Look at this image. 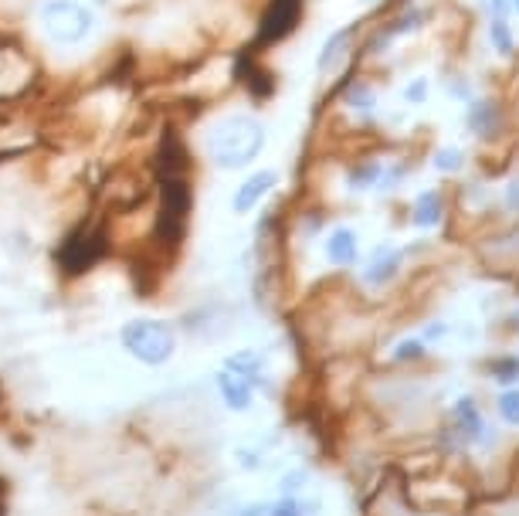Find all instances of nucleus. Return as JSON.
<instances>
[{
  "label": "nucleus",
  "mask_w": 519,
  "mask_h": 516,
  "mask_svg": "<svg viewBox=\"0 0 519 516\" xmlns=\"http://www.w3.org/2000/svg\"><path fill=\"white\" fill-rule=\"evenodd\" d=\"M275 184H279V174H275V170H262V174L245 177V184H241L235 191V201H231V208H235L238 214L252 211L255 204H262V197L272 194Z\"/></svg>",
  "instance_id": "1a4fd4ad"
},
{
  "label": "nucleus",
  "mask_w": 519,
  "mask_h": 516,
  "mask_svg": "<svg viewBox=\"0 0 519 516\" xmlns=\"http://www.w3.org/2000/svg\"><path fill=\"white\" fill-rule=\"evenodd\" d=\"M499 415L509 425H519V387H506L503 394H499Z\"/></svg>",
  "instance_id": "aec40b11"
},
{
  "label": "nucleus",
  "mask_w": 519,
  "mask_h": 516,
  "mask_svg": "<svg viewBox=\"0 0 519 516\" xmlns=\"http://www.w3.org/2000/svg\"><path fill=\"white\" fill-rule=\"evenodd\" d=\"M190 204H194V194H190L187 177L160 180V208H157V221H153V238L163 248H177L184 242Z\"/></svg>",
  "instance_id": "f03ea898"
},
{
  "label": "nucleus",
  "mask_w": 519,
  "mask_h": 516,
  "mask_svg": "<svg viewBox=\"0 0 519 516\" xmlns=\"http://www.w3.org/2000/svg\"><path fill=\"white\" fill-rule=\"evenodd\" d=\"M509 201H513V208H519V180L509 184Z\"/></svg>",
  "instance_id": "a878e982"
},
{
  "label": "nucleus",
  "mask_w": 519,
  "mask_h": 516,
  "mask_svg": "<svg viewBox=\"0 0 519 516\" xmlns=\"http://www.w3.org/2000/svg\"><path fill=\"white\" fill-rule=\"evenodd\" d=\"M441 218H445V204H441L438 191H425L414 201V211H411L414 228H435Z\"/></svg>",
  "instance_id": "4468645a"
},
{
  "label": "nucleus",
  "mask_w": 519,
  "mask_h": 516,
  "mask_svg": "<svg viewBox=\"0 0 519 516\" xmlns=\"http://www.w3.org/2000/svg\"><path fill=\"white\" fill-rule=\"evenodd\" d=\"M452 432L458 442H479L486 438V418L479 411V401L475 398H458L452 404Z\"/></svg>",
  "instance_id": "6e6552de"
},
{
  "label": "nucleus",
  "mask_w": 519,
  "mask_h": 516,
  "mask_svg": "<svg viewBox=\"0 0 519 516\" xmlns=\"http://www.w3.org/2000/svg\"><path fill=\"white\" fill-rule=\"evenodd\" d=\"M346 106L357 109V113H370V109L377 106L374 89H370L367 82H353L350 89H346Z\"/></svg>",
  "instance_id": "f3484780"
},
{
  "label": "nucleus",
  "mask_w": 519,
  "mask_h": 516,
  "mask_svg": "<svg viewBox=\"0 0 519 516\" xmlns=\"http://www.w3.org/2000/svg\"><path fill=\"white\" fill-rule=\"evenodd\" d=\"M41 24H45L48 38L58 45H75L92 31V14L75 0H48L41 11Z\"/></svg>",
  "instance_id": "39448f33"
},
{
  "label": "nucleus",
  "mask_w": 519,
  "mask_h": 516,
  "mask_svg": "<svg viewBox=\"0 0 519 516\" xmlns=\"http://www.w3.org/2000/svg\"><path fill=\"white\" fill-rule=\"evenodd\" d=\"M401 258L404 255L397 252V248L380 245L374 258L367 262V269H363V282H367V286H387V282L397 275V269H401Z\"/></svg>",
  "instance_id": "9d476101"
},
{
  "label": "nucleus",
  "mask_w": 519,
  "mask_h": 516,
  "mask_svg": "<svg viewBox=\"0 0 519 516\" xmlns=\"http://www.w3.org/2000/svg\"><path fill=\"white\" fill-rule=\"evenodd\" d=\"M190 167V153L184 140L167 126L157 143V180H173V177H187Z\"/></svg>",
  "instance_id": "0eeeda50"
},
{
  "label": "nucleus",
  "mask_w": 519,
  "mask_h": 516,
  "mask_svg": "<svg viewBox=\"0 0 519 516\" xmlns=\"http://www.w3.org/2000/svg\"><path fill=\"white\" fill-rule=\"evenodd\" d=\"M391 357L397 364H408V360H421L425 357V340H401L397 347L391 350Z\"/></svg>",
  "instance_id": "4be33fe9"
},
{
  "label": "nucleus",
  "mask_w": 519,
  "mask_h": 516,
  "mask_svg": "<svg viewBox=\"0 0 519 516\" xmlns=\"http://www.w3.org/2000/svg\"><path fill=\"white\" fill-rule=\"evenodd\" d=\"M516 11H519V0H516Z\"/></svg>",
  "instance_id": "c756f323"
},
{
  "label": "nucleus",
  "mask_w": 519,
  "mask_h": 516,
  "mask_svg": "<svg viewBox=\"0 0 519 516\" xmlns=\"http://www.w3.org/2000/svg\"><path fill=\"white\" fill-rule=\"evenodd\" d=\"M489 374L496 377V381L503 384V387H513L519 381V357H499V360H492Z\"/></svg>",
  "instance_id": "a211bd4d"
},
{
  "label": "nucleus",
  "mask_w": 519,
  "mask_h": 516,
  "mask_svg": "<svg viewBox=\"0 0 519 516\" xmlns=\"http://www.w3.org/2000/svg\"><path fill=\"white\" fill-rule=\"evenodd\" d=\"M326 258L333 265H353L360 258V242H357V231L353 228H336L326 242Z\"/></svg>",
  "instance_id": "ddd939ff"
},
{
  "label": "nucleus",
  "mask_w": 519,
  "mask_h": 516,
  "mask_svg": "<svg viewBox=\"0 0 519 516\" xmlns=\"http://www.w3.org/2000/svg\"><path fill=\"white\" fill-rule=\"evenodd\" d=\"M380 177V163H363L360 170H353L350 187H374Z\"/></svg>",
  "instance_id": "5701e85b"
},
{
  "label": "nucleus",
  "mask_w": 519,
  "mask_h": 516,
  "mask_svg": "<svg viewBox=\"0 0 519 516\" xmlns=\"http://www.w3.org/2000/svg\"><path fill=\"white\" fill-rule=\"evenodd\" d=\"M462 163H465V157L458 146H445V150L435 153V167L441 170V174H455V170H462Z\"/></svg>",
  "instance_id": "412c9836"
},
{
  "label": "nucleus",
  "mask_w": 519,
  "mask_h": 516,
  "mask_svg": "<svg viewBox=\"0 0 519 516\" xmlns=\"http://www.w3.org/2000/svg\"><path fill=\"white\" fill-rule=\"evenodd\" d=\"M353 31H357V28L350 24V28H340V31H333L330 38H326V45L319 48V72H333L336 58H343V51L350 48Z\"/></svg>",
  "instance_id": "2eb2a0df"
},
{
  "label": "nucleus",
  "mask_w": 519,
  "mask_h": 516,
  "mask_svg": "<svg viewBox=\"0 0 519 516\" xmlns=\"http://www.w3.org/2000/svg\"><path fill=\"white\" fill-rule=\"evenodd\" d=\"M492 45H496L499 55L513 51V28H509L506 17H492Z\"/></svg>",
  "instance_id": "6ab92c4d"
},
{
  "label": "nucleus",
  "mask_w": 519,
  "mask_h": 516,
  "mask_svg": "<svg viewBox=\"0 0 519 516\" xmlns=\"http://www.w3.org/2000/svg\"><path fill=\"white\" fill-rule=\"evenodd\" d=\"M0 404H4V391H0Z\"/></svg>",
  "instance_id": "c85d7f7f"
},
{
  "label": "nucleus",
  "mask_w": 519,
  "mask_h": 516,
  "mask_svg": "<svg viewBox=\"0 0 519 516\" xmlns=\"http://www.w3.org/2000/svg\"><path fill=\"white\" fill-rule=\"evenodd\" d=\"M7 493V483H4V479H0V496H4Z\"/></svg>",
  "instance_id": "cd10ccee"
},
{
  "label": "nucleus",
  "mask_w": 519,
  "mask_h": 516,
  "mask_svg": "<svg viewBox=\"0 0 519 516\" xmlns=\"http://www.w3.org/2000/svg\"><path fill=\"white\" fill-rule=\"evenodd\" d=\"M302 21V0H268V7L262 11V24H258L255 45L258 48H272L279 45L285 34H292Z\"/></svg>",
  "instance_id": "423d86ee"
},
{
  "label": "nucleus",
  "mask_w": 519,
  "mask_h": 516,
  "mask_svg": "<svg viewBox=\"0 0 519 516\" xmlns=\"http://www.w3.org/2000/svg\"><path fill=\"white\" fill-rule=\"evenodd\" d=\"M404 99L414 102V106H418V102H425L428 99V79H414L408 89H404Z\"/></svg>",
  "instance_id": "393cba45"
},
{
  "label": "nucleus",
  "mask_w": 519,
  "mask_h": 516,
  "mask_svg": "<svg viewBox=\"0 0 519 516\" xmlns=\"http://www.w3.org/2000/svg\"><path fill=\"white\" fill-rule=\"evenodd\" d=\"M224 371H235L241 377H248L252 384H262V357L252 354V350H241V354L224 360Z\"/></svg>",
  "instance_id": "dca6fc26"
},
{
  "label": "nucleus",
  "mask_w": 519,
  "mask_h": 516,
  "mask_svg": "<svg viewBox=\"0 0 519 516\" xmlns=\"http://www.w3.org/2000/svg\"><path fill=\"white\" fill-rule=\"evenodd\" d=\"M207 143H211V157L218 167L238 170V167H248V163L258 157V150H262L265 143V133L252 116H228L211 129Z\"/></svg>",
  "instance_id": "f257e3e1"
},
{
  "label": "nucleus",
  "mask_w": 519,
  "mask_h": 516,
  "mask_svg": "<svg viewBox=\"0 0 519 516\" xmlns=\"http://www.w3.org/2000/svg\"><path fill=\"white\" fill-rule=\"evenodd\" d=\"M218 387H221L224 404H228L231 411L252 408V387H255V384L248 381V377H241V374H235V371H221Z\"/></svg>",
  "instance_id": "f8f14e48"
},
{
  "label": "nucleus",
  "mask_w": 519,
  "mask_h": 516,
  "mask_svg": "<svg viewBox=\"0 0 519 516\" xmlns=\"http://www.w3.org/2000/svg\"><path fill=\"white\" fill-rule=\"evenodd\" d=\"M0 516H7V503H4V496H0Z\"/></svg>",
  "instance_id": "bb28decb"
},
{
  "label": "nucleus",
  "mask_w": 519,
  "mask_h": 516,
  "mask_svg": "<svg viewBox=\"0 0 519 516\" xmlns=\"http://www.w3.org/2000/svg\"><path fill=\"white\" fill-rule=\"evenodd\" d=\"M268 516H302V503L296 500V496H282L279 503H272Z\"/></svg>",
  "instance_id": "b1692460"
},
{
  "label": "nucleus",
  "mask_w": 519,
  "mask_h": 516,
  "mask_svg": "<svg viewBox=\"0 0 519 516\" xmlns=\"http://www.w3.org/2000/svg\"><path fill=\"white\" fill-rule=\"evenodd\" d=\"M469 129L479 140H492V136L503 129V113L492 99H479L469 106Z\"/></svg>",
  "instance_id": "9b49d317"
},
{
  "label": "nucleus",
  "mask_w": 519,
  "mask_h": 516,
  "mask_svg": "<svg viewBox=\"0 0 519 516\" xmlns=\"http://www.w3.org/2000/svg\"><path fill=\"white\" fill-rule=\"evenodd\" d=\"M0 160H4V157H0Z\"/></svg>",
  "instance_id": "7c9ffc66"
},
{
  "label": "nucleus",
  "mask_w": 519,
  "mask_h": 516,
  "mask_svg": "<svg viewBox=\"0 0 519 516\" xmlns=\"http://www.w3.org/2000/svg\"><path fill=\"white\" fill-rule=\"evenodd\" d=\"M123 347L140 360V364L160 367L167 364L173 350H177V333L163 320H129L123 326Z\"/></svg>",
  "instance_id": "7ed1b4c3"
},
{
  "label": "nucleus",
  "mask_w": 519,
  "mask_h": 516,
  "mask_svg": "<svg viewBox=\"0 0 519 516\" xmlns=\"http://www.w3.org/2000/svg\"><path fill=\"white\" fill-rule=\"evenodd\" d=\"M106 252H109V231L102 225H92L72 231L62 242V248L55 252V262L65 275H85L95 262L106 258Z\"/></svg>",
  "instance_id": "20e7f679"
}]
</instances>
